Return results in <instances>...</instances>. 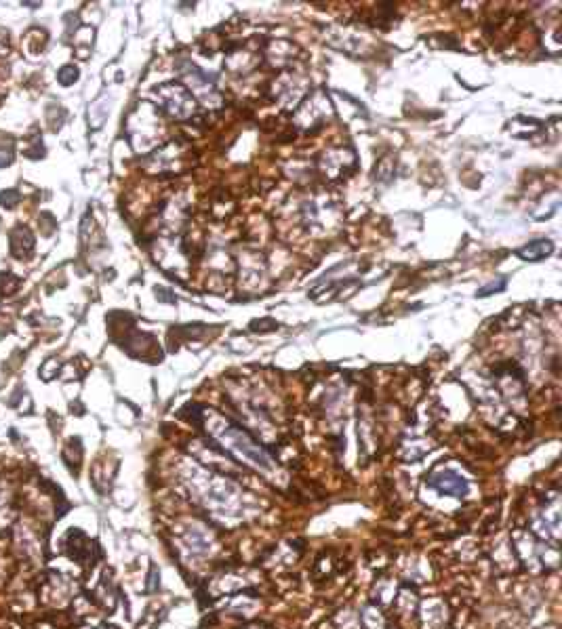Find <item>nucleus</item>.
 Listing matches in <instances>:
<instances>
[{
    "label": "nucleus",
    "instance_id": "2",
    "mask_svg": "<svg viewBox=\"0 0 562 629\" xmlns=\"http://www.w3.org/2000/svg\"><path fill=\"white\" fill-rule=\"evenodd\" d=\"M503 286H505V280L501 278V280H499L497 284H495V282H491L489 286H483V288H480V290H478V295H480V297H487V295H491V292H493V290H501Z\"/></svg>",
    "mask_w": 562,
    "mask_h": 629
},
{
    "label": "nucleus",
    "instance_id": "1",
    "mask_svg": "<svg viewBox=\"0 0 562 629\" xmlns=\"http://www.w3.org/2000/svg\"><path fill=\"white\" fill-rule=\"evenodd\" d=\"M552 250H554V244L550 240H535V242H529L525 248H520L518 257H523L527 261H539L545 255H550Z\"/></svg>",
    "mask_w": 562,
    "mask_h": 629
}]
</instances>
